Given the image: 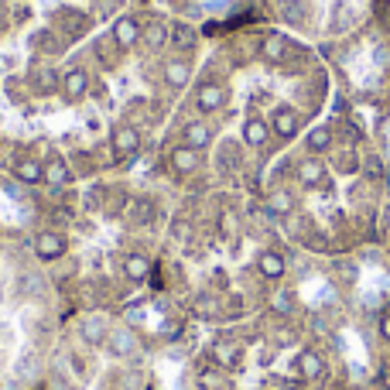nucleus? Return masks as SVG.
<instances>
[{"label":"nucleus","mask_w":390,"mask_h":390,"mask_svg":"<svg viewBox=\"0 0 390 390\" xmlns=\"http://www.w3.org/2000/svg\"><path fill=\"white\" fill-rule=\"evenodd\" d=\"M171 233L178 236V240H185V236L192 233V226H189V223H185V219H175V226H171Z\"/></svg>","instance_id":"nucleus-30"},{"label":"nucleus","mask_w":390,"mask_h":390,"mask_svg":"<svg viewBox=\"0 0 390 390\" xmlns=\"http://www.w3.org/2000/svg\"><path fill=\"white\" fill-rule=\"evenodd\" d=\"M182 144L202 155V151L212 144V127H209L205 120H189V123L182 127Z\"/></svg>","instance_id":"nucleus-9"},{"label":"nucleus","mask_w":390,"mask_h":390,"mask_svg":"<svg viewBox=\"0 0 390 390\" xmlns=\"http://www.w3.org/2000/svg\"><path fill=\"white\" fill-rule=\"evenodd\" d=\"M89 89H93V76H89L82 65H72V69H65V72H62L58 93H62V100H65L69 107H79V103L89 96Z\"/></svg>","instance_id":"nucleus-2"},{"label":"nucleus","mask_w":390,"mask_h":390,"mask_svg":"<svg viewBox=\"0 0 390 390\" xmlns=\"http://www.w3.org/2000/svg\"><path fill=\"white\" fill-rule=\"evenodd\" d=\"M52 390H72V384H69L62 373H55V377H52Z\"/></svg>","instance_id":"nucleus-31"},{"label":"nucleus","mask_w":390,"mask_h":390,"mask_svg":"<svg viewBox=\"0 0 390 390\" xmlns=\"http://www.w3.org/2000/svg\"><path fill=\"white\" fill-rule=\"evenodd\" d=\"M198 384H202L205 390H216V387H219V373H212V370H202V373H198Z\"/></svg>","instance_id":"nucleus-29"},{"label":"nucleus","mask_w":390,"mask_h":390,"mask_svg":"<svg viewBox=\"0 0 390 390\" xmlns=\"http://www.w3.org/2000/svg\"><path fill=\"white\" fill-rule=\"evenodd\" d=\"M168 164H171V171H175V175H192L195 168H198V151L185 148V144H178V148H171Z\"/></svg>","instance_id":"nucleus-15"},{"label":"nucleus","mask_w":390,"mask_h":390,"mask_svg":"<svg viewBox=\"0 0 390 390\" xmlns=\"http://www.w3.org/2000/svg\"><path fill=\"white\" fill-rule=\"evenodd\" d=\"M271 130L277 137H295L298 134V114L291 107H277L271 117Z\"/></svg>","instance_id":"nucleus-18"},{"label":"nucleus","mask_w":390,"mask_h":390,"mask_svg":"<svg viewBox=\"0 0 390 390\" xmlns=\"http://www.w3.org/2000/svg\"><path fill=\"white\" fill-rule=\"evenodd\" d=\"M223 233H236V219L230 216V212L223 216Z\"/></svg>","instance_id":"nucleus-32"},{"label":"nucleus","mask_w":390,"mask_h":390,"mask_svg":"<svg viewBox=\"0 0 390 390\" xmlns=\"http://www.w3.org/2000/svg\"><path fill=\"white\" fill-rule=\"evenodd\" d=\"M271 312L291 315L295 312V295H291V291H274L271 295Z\"/></svg>","instance_id":"nucleus-28"},{"label":"nucleus","mask_w":390,"mask_h":390,"mask_svg":"<svg viewBox=\"0 0 390 390\" xmlns=\"http://www.w3.org/2000/svg\"><path fill=\"white\" fill-rule=\"evenodd\" d=\"M31 247H35V257L38 260L52 264V260H62L69 254V236L62 233V230H41Z\"/></svg>","instance_id":"nucleus-3"},{"label":"nucleus","mask_w":390,"mask_h":390,"mask_svg":"<svg viewBox=\"0 0 390 390\" xmlns=\"http://www.w3.org/2000/svg\"><path fill=\"white\" fill-rule=\"evenodd\" d=\"M380 336H384V339L390 343V312L384 315V318H380Z\"/></svg>","instance_id":"nucleus-33"},{"label":"nucleus","mask_w":390,"mask_h":390,"mask_svg":"<svg viewBox=\"0 0 390 390\" xmlns=\"http://www.w3.org/2000/svg\"><path fill=\"white\" fill-rule=\"evenodd\" d=\"M103 346H107V352H110V356L127 359V356H134V352H137V336H134L127 325H114Z\"/></svg>","instance_id":"nucleus-7"},{"label":"nucleus","mask_w":390,"mask_h":390,"mask_svg":"<svg viewBox=\"0 0 390 390\" xmlns=\"http://www.w3.org/2000/svg\"><path fill=\"white\" fill-rule=\"evenodd\" d=\"M257 271H260V277H267V281H277V277H284L288 264H284V257L277 250H260L257 254Z\"/></svg>","instance_id":"nucleus-16"},{"label":"nucleus","mask_w":390,"mask_h":390,"mask_svg":"<svg viewBox=\"0 0 390 390\" xmlns=\"http://www.w3.org/2000/svg\"><path fill=\"white\" fill-rule=\"evenodd\" d=\"M271 141V123L260 117H247L243 120V144L250 148H264Z\"/></svg>","instance_id":"nucleus-14"},{"label":"nucleus","mask_w":390,"mask_h":390,"mask_svg":"<svg viewBox=\"0 0 390 390\" xmlns=\"http://www.w3.org/2000/svg\"><path fill=\"white\" fill-rule=\"evenodd\" d=\"M260 55H264L267 62H284V58H288V41H284V35H264Z\"/></svg>","instance_id":"nucleus-24"},{"label":"nucleus","mask_w":390,"mask_h":390,"mask_svg":"<svg viewBox=\"0 0 390 390\" xmlns=\"http://www.w3.org/2000/svg\"><path fill=\"white\" fill-rule=\"evenodd\" d=\"M45 182H48L52 189H62V185L72 182V168H69V161H65L62 155L45 157Z\"/></svg>","instance_id":"nucleus-13"},{"label":"nucleus","mask_w":390,"mask_h":390,"mask_svg":"<svg viewBox=\"0 0 390 390\" xmlns=\"http://www.w3.org/2000/svg\"><path fill=\"white\" fill-rule=\"evenodd\" d=\"M295 175H298V182H302L305 189H315V185H322V182H325V164H322V161H315V157L298 161Z\"/></svg>","instance_id":"nucleus-19"},{"label":"nucleus","mask_w":390,"mask_h":390,"mask_svg":"<svg viewBox=\"0 0 390 390\" xmlns=\"http://www.w3.org/2000/svg\"><path fill=\"white\" fill-rule=\"evenodd\" d=\"M226 100H230V89H226L223 82H202L198 93H195V107H198L202 114H216V110H223Z\"/></svg>","instance_id":"nucleus-6"},{"label":"nucleus","mask_w":390,"mask_h":390,"mask_svg":"<svg viewBox=\"0 0 390 390\" xmlns=\"http://www.w3.org/2000/svg\"><path fill=\"white\" fill-rule=\"evenodd\" d=\"M305 144H309V151H312V155L329 151V148H332V130H329V127H315L312 134L305 137Z\"/></svg>","instance_id":"nucleus-26"},{"label":"nucleus","mask_w":390,"mask_h":390,"mask_svg":"<svg viewBox=\"0 0 390 390\" xmlns=\"http://www.w3.org/2000/svg\"><path fill=\"white\" fill-rule=\"evenodd\" d=\"M195 41H198L195 24H189V21H171V48L189 52V48H195Z\"/></svg>","instance_id":"nucleus-20"},{"label":"nucleus","mask_w":390,"mask_h":390,"mask_svg":"<svg viewBox=\"0 0 390 390\" xmlns=\"http://www.w3.org/2000/svg\"><path fill=\"white\" fill-rule=\"evenodd\" d=\"M366 171H370L373 178H380V161H377V157H370V161H366Z\"/></svg>","instance_id":"nucleus-34"},{"label":"nucleus","mask_w":390,"mask_h":390,"mask_svg":"<svg viewBox=\"0 0 390 390\" xmlns=\"http://www.w3.org/2000/svg\"><path fill=\"white\" fill-rule=\"evenodd\" d=\"M350 28H352L350 3H336V7H332V31H350Z\"/></svg>","instance_id":"nucleus-27"},{"label":"nucleus","mask_w":390,"mask_h":390,"mask_svg":"<svg viewBox=\"0 0 390 390\" xmlns=\"http://www.w3.org/2000/svg\"><path fill=\"white\" fill-rule=\"evenodd\" d=\"M298 373L305 377V380H322L325 377V363H322V356L315 350H305L298 356Z\"/></svg>","instance_id":"nucleus-21"},{"label":"nucleus","mask_w":390,"mask_h":390,"mask_svg":"<svg viewBox=\"0 0 390 390\" xmlns=\"http://www.w3.org/2000/svg\"><path fill=\"white\" fill-rule=\"evenodd\" d=\"M171 45V21L168 17H148L144 21V38H141V48L157 55L161 48Z\"/></svg>","instance_id":"nucleus-4"},{"label":"nucleus","mask_w":390,"mask_h":390,"mask_svg":"<svg viewBox=\"0 0 390 390\" xmlns=\"http://www.w3.org/2000/svg\"><path fill=\"white\" fill-rule=\"evenodd\" d=\"M134 223H141V226H148L151 219L157 216V205H155V198H148V195H137L134 202H130V212H127Z\"/></svg>","instance_id":"nucleus-23"},{"label":"nucleus","mask_w":390,"mask_h":390,"mask_svg":"<svg viewBox=\"0 0 390 390\" xmlns=\"http://www.w3.org/2000/svg\"><path fill=\"white\" fill-rule=\"evenodd\" d=\"M28 82H31V89H35L38 96H48V93H55V89H58L62 72H55L48 62H38V65L28 72Z\"/></svg>","instance_id":"nucleus-11"},{"label":"nucleus","mask_w":390,"mask_h":390,"mask_svg":"<svg viewBox=\"0 0 390 390\" xmlns=\"http://www.w3.org/2000/svg\"><path fill=\"white\" fill-rule=\"evenodd\" d=\"M291 209H295V198H291V192L274 189V192L267 195V212H271V216H291Z\"/></svg>","instance_id":"nucleus-25"},{"label":"nucleus","mask_w":390,"mask_h":390,"mask_svg":"<svg viewBox=\"0 0 390 390\" xmlns=\"http://www.w3.org/2000/svg\"><path fill=\"white\" fill-rule=\"evenodd\" d=\"M144 14H137V10H123L114 17V24H110V38L117 45L120 52H134L141 38H144Z\"/></svg>","instance_id":"nucleus-1"},{"label":"nucleus","mask_w":390,"mask_h":390,"mask_svg":"<svg viewBox=\"0 0 390 390\" xmlns=\"http://www.w3.org/2000/svg\"><path fill=\"white\" fill-rule=\"evenodd\" d=\"M384 223H387V230H390V205L384 209Z\"/></svg>","instance_id":"nucleus-35"},{"label":"nucleus","mask_w":390,"mask_h":390,"mask_svg":"<svg viewBox=\"0 0 390 390\" xmlns=\"http://www.w3.org/2000/svg\"><path fill=\"white\" fill-rule=\"evenodd\" d=\"M107 336H110V325H107L103 315H86V318H79V339H82L86 346H103Z\"/></svg>","instance_id":"nucleus-8"},{"label":"nucleus","mask_w":390,"mask_h":390,"mask_svg":"<svg viewBox=\"0 0 390 390\" xmlns=\"http://www.w3.org/2000/svg\"><path fill=\"white\" fill-rule=\"evenodd\" d=\"M120 267H123V277H127V281L144 284V281H148V274H151V260H148L144 254H127Z\"/></svg>","instance_id":"nucleus-17"},{"label":"nucleus","mask_w":390,"mask_h":390,"mask_svg":"<svg viewBox=\"0 0 390 390\" xmlns=\"http://www.w3.org/2000/svg\"><path fill=\"white\" fill-rule=\"evenodd\" d=\"M161 79H164L168 89H182V86H189V79H192V65H189L185 58H164Z\"/></svg>","instance_id":"nucleus-12"},{"label":"nucleus","mask_w":390,"mask_h":390,"mask_svg":"<svg viewBox=\"0 0 390 390\" xmlns=\"http://www.w3.org/2000/svg\"><path fill=\"white\" fill-rule=\"evenodd\" d=\"M240 356H243L240 343H230V339H223V343H216V346H212V359H216V366H223V370L236 366V363H240Z\"/></svg>","instance_id":"nucleus-22"},{"label":"nucleus","mask_w":390,"mask_h":390,"mask_svg":"<svg viewBox=\"0 0 390 390\" xmlns=\"http://www.w3.org/2000/svg\"><path fill=\"white\" fill-rule=\"evenodd\" d=\"M110 148H114L117 157L137 155V151H141V130H137L134 123H117V127L110 130Z\"/></svg>","instance_id":"nucleus-5"},{"label":"nucleus","mask_w":390,"mask_h":390,"mask_svg":"<svg viewBox=\"0 0 390 390\" xmlns=\"http://www.w3.org/2000/svg\"><path fill=\"white\" fill-rule=\"evenodd\" d=\"M10 171H14V178L21 185H41L45 182V161H38V157H31V155L17 157Z\"/></svg>","instance_id":"nucleus-10"}]
</instances>
